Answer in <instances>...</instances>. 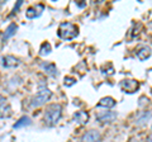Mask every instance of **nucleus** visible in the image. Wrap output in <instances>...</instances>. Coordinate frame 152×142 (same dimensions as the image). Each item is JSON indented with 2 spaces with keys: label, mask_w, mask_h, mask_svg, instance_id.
<instances>
[{
  "label": "nucleus",
  "mask_w": 152,
  "mask_h": 142,
  "mask_svg": "<svg viewBox=\"0 0 152 142\" xmlns=\"http://www.w3.org/2000/svg\"><path fill=\"white\" fill-rule=\"evenodd\" d=\"M43 12V5L42 4H37L36 7H31L27 9L26 12V17L28 19H34V18H38Z\"/></svg>",
  "instance_id": "7"
},
{
  "label": "nucleus",
  "mask_w": 152,
  "mask_h": 142,
  "mask_svg": "<svg viewBox=\"0 0 152 142\" xmlns=\"http://www.w3.org/2000/svg\"><path fill=\"white\" fill-rule=\"evenodd\" d=\"M121 88H122V90L124 93L133 94V93H136L140 89V83L137 81V80H133V79L122 80L121 81Z\"/></svg>",
  "instance_id": "4"
},
{
  "label": "nucleus",
  "mask_w": 152,
  "mask_h": 142,
  "mask_svg": "<svg viewBox=\"0 0 152 142\" xmlns=\"http://www.w3.org/2000/svg\"><path fill=\"white\" fill-rule=\"evenodd\" d=\"M64 81H65L66 86H71V85H74L76 83V79L75 78H71V76H66Z\"/></svg>",
  "instance_id": "18"
},
{
  "label": "nucleus",
  "mask_w": 152,
  "mask_h": 142,
  "mask_svg": "<svg viewBox=\"0 0 152 142\" xmlns=\"http://www.w3.org/2000/svg\"><path fill=\"white\" fill-rule=\"evenodd\" d=\"M41 67L43 69L48 75H51V76H53V78H56L57 75H58V70H57L56 65L52 64V62H42Z\"/></svg>",
  "instance_id": "10"
},
{
  "label": "nucleus",
  "mask_w": 152,
  "mask_h": 142,
  "mask_svg": "<svg viewBox=\"0 0 152 142\" xmlns=\"http://www.w3.org/2000/svg\"><path fill=\"white\" fill-rule=\"evenodd\" d=\"M4 102H5V97L0 95V103H4Z\"/></svg>",
  "instance_id": "21"
},
{
  "label": "nucleus",
  "mask_w": 152,
  "mask_h": 142,
  "mask_svg": "<svg viewBox=\"0 0 152 142\" xmlns=\"http://www.w3.org/2000/svg\"><path fill=\"white\" fill-rule=\"evenodd\" d=\"M3 4H4V1H0V7H1V5H3Z\"/></svg>",
  "instance_id": "22"
},
{
  "label": "nucleus",
  "mask_w": 152,
  "mask_h": 142,
  "mask_svg": "<svg viewBox=\"0 0 152 142\" xmlns=\"http://www.w3.org/2000/svg\"><path fill=\"white\" fill-rule=\"evenodd\" d=\"M32 123L31 121V118L29 117H27V116H23L22 118H19L18 122L14 124V128L18 130V128H23V127H27V126H29Z\"/></svg>",
  "instance_id": "15"
},
{
  "label": "nucleus",
  "mask_w": 152,
  "mask_h": 142,
  "mask_svg": "<svg viewBox=\"0 0 152 142\" xmlns=\"http://www.w3.org/2000/svg\"><path fill=\"white\" fill-rule=\"evenodd\" d=\"M76 4H77V5H79L80 8H84L85 5H86V3H76Z\"/></svg>",
  "instance_id": "20"
},
{
  "label": "nucleus",
  "mask_w": 152,
  "mask_h": 142,
  "mask_svg": "<svg viewBox=\"0 0 152 142\" xmlns=\"http://www.w3.org/2000/svg\"><path fill=\"white\" fill-rule=\"evenodd\" d=\"M51 97H52V91L46 86L45 84H39L38 85V93H37L36 97L32 98L31 105L34 107V108H38V107L46 104L51 99Z\"/></svg>",
  "instance_id": "3"
},
{
  "label": "nucleus",
  "mask_w": 152,
  "mask_h": 142,
  "mask_svg": "<svg viewBox=\"0 0 152 142\" xmlns=\"http://www.w3.org/2000/svg\"><path fill=\"white\" fill-rule=\"evenodd\" d=\"M52 51V47L48 42H45V43H42L41 48H39V55L41 56H46V55H50Z\"/></svg>",
  "instance_id": "16"
},
{
  "label": "nucleus",
  "mask_w": 152,
  "mask_h": 142,
  "mask_svg": "<svg viewBox=\"0 0 152 142\" xmlns=\"http://www.w3.org/2000/svg\"><path fill=\"white\" fill-rule=\"evenodd\" d=\"M152 117V112H147V113H143L141 118H137V123L138 124H142V123H146L147 121H150V118Z\"/></svg>",
  "instance_id": "17"
},
{
  "label": "nucleus",
  "mask_w": 152,
  "mask_h": 142,
  "mask_svg": "<svg viewBox=\"0 0 152 142\" xmlns=\"http://www.w3.org/2000/svg\"><path fill=\"white\" fill-rule=\"evenodd\" d=\"M57 34L61 40L64 41H71L77 37L79 34V27L74 24V23L70 22H62L58 26V31H57Z\"/></svg>",
  "instance_id": "1"
},
{
  "label": "nucleus",
  "mask_w": 152,
  "mask_h": 142,
  "mask_svg": "<svg viewBox=\"0 0 152 142\" xmlns=\"http://www.w3.org/2000/svg\"><path fill=\"white\" fill-rule=\"evenodd\" d=\"M102 141V135L100 132L96 130H91L88 131L83 137H81V142H100Z\"/></svg>",
  "instance_id": "6"
},
{
  "label": "nucleus",
  "mask_w": 152,
  "mask_h": 142,
  "mask_svg": "<svg viewBox=\"0 0 152 142\" xmlns=\"http://www.w3.org/2000/svg\"><path fill=\"white\" fill-rule=\"evenodd\" d=\"M74 121L80 124H85L89 121V114L86 112H76L74 114Z\"/></svg>",
  "instance_id": "13"
},
{
  "label": "nucleus",
  "mask_w": 152,
  "mask_h": 142,
  "mask_svg": "<svg viewBox=\"0 0 152 142\" xmlns=\"http://www.w3.org/2000/svg\"><path fill=\"white\" fill-rule=\"evenodd\" d=\"M61 116H62V107L60 104H51L46 108L45 122L48 126H55L61 119Z\"/></svg>",
  "instance_id": "2"
},
{
  "label": "nucleus",
  "mask_w": 152,
  "mask_h": 142,
  "mask_svg": "<svg viewBox=\"0 0 152 142\" xmlns=\"http://www.w3.org/2000/svg\"><path fill=\"white\" fill-rule=\"evenodd\" d=\"M115 99H113L112 97H105L99 100L98 103V107H102V108H107V109H109V108H113L114 105H115Z\"/></svg>",
  "instance_id": "12"
},
{
  "label": "nucleus",
  "mask_w": 152,
  "mask_h": 142,
  "mask_svg": "<svg viewBox=\"0 0 152 142\" xmlns=\"http://www.w3.org/2000/svg\"><path fill=\"white\" fill-rule=\"evenodd\" d=\"M17 29H18V27H17L15 23H12V24H9L8 28L5 29V33H4V36H3V40L7 41V40L10 38V37H13L14 34H15Z\"/></svg>",
  "instance_id": "14"
},
{
  "label": "nucleus",
  "mask_w": 152,
  "mask_h": 142,
  "mask_svg": "<svg viewBox=\"0 0 152 142\" xmlns=\"http://www.w3.org/2000/svg\"><path fill=\"white\" fill-rule=\"evenodd\" d=\"M117 112H110V111H104V112H98L96 113V119L102 123H112L117 119Z\"/></svg>",
  "instance_id": "5"
},
{
  "label": "nucleus",
  "mask_w": 152,
  "mask_h": 142,
  "mask_svg": "<svg viewBox=\"0 0 152 142\" xmlns=\"http://www.w3.org/2000/svg\"><path fill=\"white\" fill-rule=\"evenodd\" d=\"M13 116L12 105L7 102L0 103V118H9Z\"/></svg>",
  "instance_id": "9"
},
{
  "label": "nucleus",
  "mask_w": 152,
  "mask_h": 142,
  "mask_svg": "<svg viewBox=\"0 0 152 142\" xmlns=\"http://www.w3.org/2000/svg\"><path fill=\"white\" fill-rule=\"evenodd\" d=\"M151 48L150 47H147V46H143V47H141V48L137 51V57H138L140 61H145L147 59H150V56H151Z\"/></svg>",
  "instance_id": "11"
},
{
  "label": "nucleus",
  "mask_w": 152,
  "mask_h": 142,
  "mask_svg": "<svg viewBox=\"0 0 152 142\" xmlns=\"http://www.w3.org/2000/svg\"><path fill=\"white\" fill-rule=\"evenodd\" d=\"M22 4H23V1H22V0H19V1L17 3V5L14 7V9H13V13H17V12H18V9L22 7Z\"/></svg>",
  "instance_id": "19"
},
{
  "label": "nucleus",
  "mask_w": 152,
  "mask_h": 142,
  "mask_svg": "<svg viewBox=\"0 0 152 142\" xmlns=\"http://www.w3.org/2000/svg\"><path fill=\"white\" fill-rule=\"evenodd\" d=\"M19 65V60L15 59L14 56L12 55H7L3 57V66L7 69H10V67H17Z\"/></svg>",
  "instance_id": "8"
}]
</instances>
